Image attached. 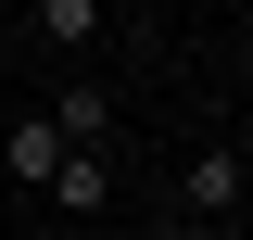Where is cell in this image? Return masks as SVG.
<instances>
[{
	"label": "cell",
	"mask_w": 253,
	"mask_h": 240,
	"mask_svg": "<svg viewBox=\"0 0 253 240\" xmlns=\"http://www.w3.org/2000/svg\"><path fill=\"white\" fill-rule=\"evenodd\" d=\"M165 215H190V228H241V139H203V152H190Z\"/></svg>",
	"instance_id": "6da1fadb"
},
{
	"label": "cell",
	"mask_w": 253,
	"mask_h": 240,
	"mask_svg": "<svg viewBox=\"0 0 253 240\" xmlns=\"http://www.w3.org/2000/svg\"><path fill=\"white\" fill-rule=\"evenodd\" d=\"M38 114H51V139H63V152H114V89H89V76H63Z\"/></svg>",
	"instance_id": "7a4b0ae2"
},
{
	"label": "cell",
	"mask_w": 253,
	"mask_h": 240,
	"mask_svg": "<svg viewBox=\"0 0 253 240\" xmlns=\"http://www.w3.org/2000/svg\"><path fill=\"white\" fill-rule=\"evenodd\" d=\"M38 202H51V215H101V202H114V152H63V177L38 190Z\"/></svg>",
	"instance_id": "3957f363"
},
{
	"label": "cell",
	"mask_w": 253,
	"mask_h": 240,
	"mask_svg": "<svg viewBox=\"0 0 253 240\" xmlns=\"http://www.w3.org/2000/svg\"><path fill=\"white\" fill-rule=\"evenodd\" d=\"M0 164H13V190H51V177H63V139H51V114H13Z\"/></svg>",
	"instance_id": "277c9868"
},
{
	"label": "cell",
	"mask_w": 253,
	"mask_h": 240,
	"mask_svg": "<svg viewBox=\"0 0 253 240\" xmlns=\"http://www.w3.org/2000/svg\"><path fill=\"white\" fill-rule=\"evenodd\" d=\"M38 38H51V51H89L101 38V0H38Z\"/></svg>",
	"instance_id": "5b68a950"
},
{
	"label": "cell",
	"mask_w": 253,
	"mask_h": 240,
	"mask_svg": "<svg viewBox=\"0 0 253 240\" xmlns=\"http://www.w3.org/2000/svg\"><path fill=\"white\" fill-rule=\"evenodd\" d=\"M152 240H241V228H190V215H152Z\"/></svg>",
	"instance_id": "8992f818"
}]
</instances>
